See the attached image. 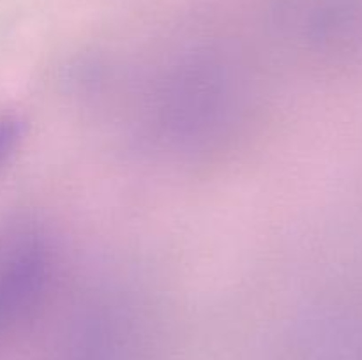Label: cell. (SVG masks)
I'll use <instances>...</instances> for the list:
<instances>
[{
  "label": "cell",
  "instance_id": "obj_1",
  "mask_svg": "<svg viewBox=\"0 0 362 360\" xmlns=\"http://www.w3.org/2000/svg\"><path fill=\"white\" fill-rule=\"evenodd\" d=\"M59 253L48 229L21 221L0 233V337L27 327L48 302Z\"/></svg>",
  "mask_w": 362,
  "mask_h": 360
},
{
  "label": "cell",
  "instance_id": "obj_3",
  "mask_svg": "<svg viewBox=\"0 0 362 360\" xmlns=\"http://www.w3.org/2000/svg\"><path fill=\"white\" fill-rule=\"evenodd\" d=\"M21 138V124L14 119H0V164L13 154Z\"/></svg>",
  "mask_w": 362,
  "mask_h": 360
},
{
  "label": "cell",
  "instance_id": "obj_2",
  "mask_svg": "<svg viewBox=\"0 0 362 360\" xmlns=\"http://www.w3.org/2000/svg\"><path fill=\"white\" fill-rule=\"evenodd\" d=\"M55 360H159V346L140 316L112 307L81 320Z\"/></svg>",
  "mask_w": 362,
  "mask_h": 360
}]
</instances>
